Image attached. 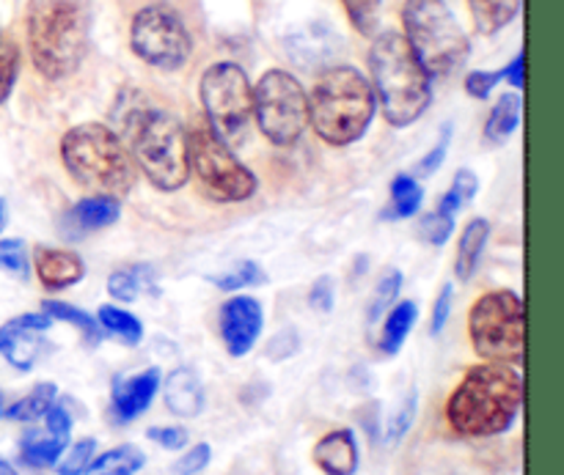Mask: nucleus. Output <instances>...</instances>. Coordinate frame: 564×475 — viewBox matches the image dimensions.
<instances>
[{"mask_svg": "<svg viewBox=\"0 0 564 475\" xmlns=\"http://www.w3.org/2000/svg\"><path fill=\"white\" fill-rule=\"evenodd\" d=\"M452 306H455V286L446 284L444 289L438 291V297H435V302H433V317H430V333H433V335L444 333L446 322H449V317H452Z\"/></svg>", "mask_w": 564, "mask_h": 475, "instance_id": "43", "label": "nucleus"}, {"mask_svg": "<svg viewBox=\"0 0 564 475\" xmlns=\"http://www.w3.org/2000/svg\"><path fill=\"white\" fill-rule=\"evenodd\" d=\"M0 418H3V399H0Z\"/></svg>", "mask_w": 564, "mask_h": 475, "instance_id": "49", "label": "nucleus"}, {"mask_svg": "<svg viewBox=\"0 0 564 475\" xmlns=\"http://www.w3.org/2000/svg\"><path fill=\"white\" fill-rule=\"evenodd\" d=\"M523 0H468L471 5L474 25L482 36H494V33L505 31L521 11Z\"/></svg>", "mask_w": 564, "mask_h": 475, "instance_id": "25", "label": "nucleus"}, {"mask_svg": "<svg viewBox=\"0 0 564 475\" xmlns=\"http://www.w3.org/2000/svg\"><path fill=\"white\" fill-rule=\"evenodd\" d=\"M147 438L163 451H185L191 445V434L185 427H152Z\"/></svg>", "mask_w": 564, "mask_h": 475, "instance_id": "42", "label": "nucleus"}, {"mask_svg": "<svg viewBox=\"0 0 564 475\" xmlns=\"http://www.w3.org/2000/svg\"><path fill=\"white\" fill-rule=\"evenodd\" d=\"M523 410V374L512 363L485 361L471 366L446 399L452 432L466 440L507 434Z\"/></svg>", "mask_w": 564, "mask_h": 475, "instance_id": "1", "label": "nucleus"}, {"mask_svg": "<svg viewBox=\"0 0 564 475\" xmlns=\"http://www.w3.org/2000/svg\"><path fill=\"white\" fill-rule=\"evenodd\" d=\"M20 71V49L14 42H0V104L11 97Z\"/></svg>", "mask_w": 564, "mask_h": 475, "instance_id": "37", "label": "nucleus"}, {"mask_svg": "<svg viewBox=\"0 0 564 475\" xmlns=\"http://www.w3.org/2000/svg\"><path fill=\"white\" fill-rule=\"evenodd\" d=\"M400 289H402V273L400 269L389 267L383 275H380L378 286H375L372 300H369V313H367L369 322H378L380 317H386V311L394 306Z\"/></svg>", "mask_w": 564, "mask_h": 475, "instance_id": "33", "label": "nucleus"}, {"mask_svg": "<svg viewBox=\"0 0 564 475\" xmlns=\"http://www.w3.org/2000/svg\"><path fill=\"white\" fill-rule=\"evenodd\" d=\"M449 143H452V130H449V126H446V130L441 132V141L433 146V152H427L422 159H419L416 168H413L411 176H416V179H427V176H433L435 170L441 168V163H444V159H446V152H449Z\"/></svg>", "mask_w": 564, "mask_h": 475, "instance_id": "41", "label": "nucleus"}, {"mask_svg": "<svg viewBox=\"0 0 564 475\" xmlns=\"http://www.w3.org/2000/svg\"><path fill=\"white\" fill-rule=\"evenodd\" d=\"M3 225H6V207L3 201H0V231H3Z\"/></svg>", "mask_w": 564, "mask_h": 475, "instance_id": "48", "label": "nucleus"}, {"mask_svg": "<svg viewBox=\"0 0 564 475\" xmlns=\"http://www.w3.org/2000/svg\"><path fill=\"white\" fill-rule=\"evenodd\" d=\"M424 201V190L419 185L416 176L400 174L394 181H391V207L386 209L383 218L389 220H405L411 214L419 212Z\"/></svg>", "mask_w": 564, "mask_h": 475, "instance_id": "30", "label": "nucleus"}, {"mask_svg": "<svg viewBox=\"0 0 564 475\" xmlns=\"http://www.w3.org/2000/svg\"><path fill=\"white\" fill-rule=\"evenodd\" d=\"M405 42L430 77L452 75L466 64L471 44L444 0H405L402 5Z\"/></svg>", "mask_w": 564, "mask_h": 475, "instance_id": "7", "label": "nucleus"}, {"mask_svg": "<svg viewBox=\"0 0 564 475\" xmlns=\"http://www.w3.org/2000/svg\"><path fill=\"white\" fill-rule=\"evenodd\" d=\"M55 401H58V385L39 383V385H33V388L28 390L22 399H17L14 405L3 412V416L9 418V421H17V423H36L47 416V410L55 405Z\"/></svg>", "mask_w": 564, "mask_h": 475, "instance_id": "26", "label": "nucleus"}, {"mask_svg": "<svg viewBox=\"0 0 564 475\" xmlns=\"http://www.w3.org/2000/svg\"><path fill=\"white\" fill-rule=\"evenodd\" d=\"M94 456H97V440L80 438L77 443L66 445L61 460L55 462V471H58V475H86Z\"/></svg>", "mask_w": 564, "mask_h": 475, "instance_id": "34", "label": "nucleus"}, {"mask_svg": "<svg viewBox=\"0 0 564 475\" xmlns=\"http://www.w3.org/2000/svg\"><path fill=\"white\" fill-rule=\"evenodd\" d=\"M477 192H479L477 176H474L468 168H460L455 174V179H452V187L446 190V196L441 198V203L435 212L446 214V218H457V212H460L466 203H471L474 198H477Z\"/></svg>", "mask_w": 564, "mask_h": 475, "instance_id": "31", "label": "nucleus"}, {"mask_svg": "<svg viewBox=\"0 0 564 475\" xmlns=\"http://www.w3.org/2000/svg\"><path fill=\"white\" fill-rule=\"evenodd\" d=\"M147 467V454L138 445L124 443L94 456L86 475H138Z\"/></svg>", "mask_w": 564, "mask_h": 475, "instance_id": "24", "label": "nucleus"}, {"mask_svg": "<svg viewBox=\"0 0 564 475\" xmlns=\"http://www.w3.org/2000/svg\"><path fill=\"white\" fill-rule=\"evenodd\" d=\"M61 159L72 179L94 196L121 198L135 187V163L110 126L86 121L61 137Z\"/></svg>", "mask_w": 564, "mask_h": 475, "instance_id": "4", "label": "nucleus"}, {"mask_svg": "<svg viewBox=\"0 0 564 475\" xmlns=\"http://www.w3.org/2000/svg\"><path fill=\"white\" fill-rule=\"evenodd\" d=\"M259 284H264V269L259 267L257 262H240L235 269H229V273L215 278V286L224 291H240Z\"/></svg>", "mask_w": 564, "mask_h": 475, "instance_id": "35", "label": "nucleus"}, {"mask_svg": "<svg viewBox=\"0 0 564 475\" xmlns=\"http://www.w3.org/2000/svg\"><path fill=\"white\" fill-rule=\"evenodd\" d=\"M416 319H419V306L413 300L397 302L391 311H386L383 330H380V341H378L380 352L394 357L397 352L405 346L408 335L413 333V328H416Z\"/></svg>", "mask_w": 564, "mask_h": 475, "instance_id": "22", "label": "nucleus"}, {"mask_svg": "<svg viewBox=\"0 0 564 475\" xmlns=\"http://www.w3.org/2000/svg\"><path fill=\"white\" fill-rule=\"evenodd\" d=\"M253 115L273 146H292L308 126V97L284 69H270L253 88Z\"/></svg>", "mask_w": 564, "mask_h": 475, "instance_id": "10", "label": "nucleus"}, {"mask_svg": "<svg viewBox=\"0 0 564 475\" xmlns=\"http://www.w3.org/2000/svg\"><path fill=\"white\" fill-rule=\"evenodd\" d=\"M341 3H345L347 16L358 33H364V36L375 33L380 20V0H341Z\"/></svg>", "mask_w": 564, "mask_h": 475, "instance_id": "36", "label": "nucleus"}, {"mask_svg": "<svg viewBox=\"0 0 564 475\" xmlns=\"http://www.w3.org/2000/svg\"><path fill=\"white\" fill-rule=\"evenodd\" d=\"M378 110L372 86L356 66L325 71L308 97V124L330 146H350L367 135Z\"/></svg>", "mask_w": 564, "mask_h": 475, "instance_id": "3", "label": "nucleus"}, {"mask_svg": "<svg viewBox=\"0 0 564 475\" xmlns=\"http://www.w3.org/2000/svg\"><path fill=\"white\" fill-rule=\"evenodd\" d=\"M130 44L138 58L163 71L182 69L193 49L185 22L169 5H147L138 11L130 27Z\"/></svg>", "mask_w": 564, "mask_h": 475, "instance_id": "12", "label": "nucleus"}, {"mask_svg": "<svg viewBox=\"0 0 564 475\" xmlns=\"http://www.w3.org/2000/svg\"><path fill=\"white\" fill-rule=\"evenodd\" d=\"M121 214V201L113 196H88L77 201L75 207L66 212L64 229L69 240H80V234L88 231H102L113 225Z\"/></svg>", "mask_w": 564, "mask_h": 475, "instance_id": "18", "label": "nucleus"}, {"mask_svg": "<svg viewBox=\"0 0 564 475\" xmlns=\"http://www.w3.org/2000/svg\"><path fill=\"white\" fill-rule=\"evenodd\" d=\"M518 124H521V97L518 93H501L496 108L490 110L488 124H485V141L501 146L516 135Z\"/></svg>", "mask_w": 564, "mask_h": 475, "instance_id": "27", "label": "nucleus"}, {"mask_svg": "<svg viewBox=\"0 0 564 475\" xmlns=\"http://www.w3.org/2000/svg\"><path fill=\"white\" fill-rule=\"evenodd\" d=\"M160 385H163L165 407H169L176 418L202 416L204 405H207V396H204V385L193 368H174V372L165 377V383Z\"/></svg>", "mask_w": 564, "mask_h": 475, "instance_id": "19", "label": "nucleus"}, {"mask_svg": "<svg viewBox=\"0 0 564 475\" xmlns=\"http://www.w3.org/2000/svg\"><path fill=\"white\" fill-rule=\"evenodd\" d=\"M33 267H36V278L50 291L69 289V286L80 284L86 278V264H83V258L77 253L64 251V247H36Z\"/></svg>", "mask_w": 564, "mask_h": 475, "instance_id": "17", "label": "nucleus"}, {"mask_svg": "<svg viewBox=\"0 0 564 475\" xmlns=\"http://www.w3.org/2000/svg\"><path fill=\"white\" fill-rule=\"evenodd\" d=\"M132 157L158 190L174 192L191 179L187 130L176 115L154 108H138L127 115Z\"/></svg>", "mask_w": 564, "mask_h": 475, "instance_id": "6", "label": "nucleus"}, {"mask_svg": "<svg viewBox=\"0 0 564 475\" xmlns=\"http://www.w3.org/2000/svg\"><path fill=\"white\" fill-rule=\"evenodd\" d=\"M202 93L204 113L207 124L224 137L229 146L242 141L246 126L253 115V88L248 82V75L231 60L209 66L202 75Z\"/></svg>", "mask_w": 564, "mask_h": 475, "instance_id": "11", "label": "nucleus"}, {"mask_svg": "<svg viewBox=\"0 0 564 475\" xmlns=\"http://www.w3.org/2000/svg\"><path fill=\"white\" fill-rule=\"evenodd\" d=\"M490 240V223L485 218L468 220V225L463 229L460 242H457V258H455V275L460 280H471V275L477 273L479 262H482V253L488 247Z\"/></svg>", "mask_w": 564, "mask_h": 475, "instance_id": "20", "label": "nucleus"}, {"mask_svg": "<svg viewBox=\"0 0 564 475\" xmlns=\"http://www.w3.org/2000/svg\"><path fill=\"white\" fill-rule=\"evenodd\" d=\"M416 410H419V394L416 388H411L405 396H402L397 410L389 416V421H386V429H383L386 445H400L402 440H405V434L413 429V421H416Z\"/></svg>", "mask_w": 564, "mask_h": 475, "instance_id": "32", "label": "nucleus"}, {"mask_svg": "<svg viewBox=\"0 0 564 475\" xmlns=\"http://www.w3.org/2000/svg\"><path fill=\"white\" fill-rule=\"evenodd\" d=\"M187 165L207 196L220 203L248 201L259 187L257 176L237 159L229 143L207 121L187 132Z\"/></svg>", "mask_w": 564, "mask_h": 475, "instance_id": "9", "label": "nucleus"}, {"mask_svg": "<svg viewBox=\"0 0 564 475\" xmlns=\"http://www.w3.org/2000/svg\"><path fill=\"white\" fill-rule=\"evenodd\" d=\"M264 328V311L253 297L235 295L220 306L218 330L231 357H246L257 346Z\"/></svg>", "mask_w": 564, "mask_h": 475, "instance_id": "14", "label": "nucleus"}, {"mask_svg": "<svg viewBox=\"0 0 564 475\" xmlns=\"http://www.w3.org/2000/svg\"><path fill=\"white\" fill-rule=\"evenodd\" d=\"M154 269L149 264H124L113 269L108 278V295L119 302H135L138 297L152 291Z\"/></svg>", "mask_w": 564, "mask_h": 475, "instance_id": "23", "label": "nucleus"}, {"mask_svg": "<svg viewBox=\"0 0 564 475\" xmlns=\"http://www.w3.org/2000/svg\"><path fill=\"white\" fill-rule=\"evenodd\" d=\"M0 475H20L14 471V465H11V462H6L3 456H0Z\"/></svg>", "mask_w": 564, "mask_h": 475, "instance_id": "47", "label": "nucleus"}, {"mask_svg": "<svg viewBox=\"0 0 564 475\" xmlns=\"http://www.w3.org/2000/svg\"><path fill=\"white\" fill-rule=\"evenodd\" d=\"M69 443L72 438H61V434H53L50 429H42V432H25L20 440V460L25 462L28 467H33V471L55 467V462L61 460V454H64Z\"/></svg>", "mask_w": 564, "mask_h": 475, "instance_id": "21", "label": "nucleus"}, {"mask_svg": "<svg viewBox=\"0 0 564 475\" xmlns=\"http://www.w3.org/2000/svg\"><path fill=\"white\" fill-rule=\"evenodd\" d=\"M209 462H213V449H209V443H196V445H191V449H185V454L176 460L174 473L176 475H198V473L207 471Z\"/></svg>", "mask_w": 564, "mask_h": 475, "instance_id": "39", "label": "nucleus"}, {"mask_svg": "<svg viewBox=\"0 0 564 475\" xmlns=\"http://www.w3.org/2000/svg\"><path fill=\"white\" fill-rule=\"evenodd\" d=\"M28 44L33 64L47 80L69 77L88 47L86 0H31Z\"/></svg>", "mask_w": 564, "mask_h": 475, "instance_id": "5", "label": "nucleus"}, {"mask_svg": "<svg viewBox=\"0 0 564 475\" xmlns=\"http://www.w3.org/2000/svg\"><path fill=\"white\" fill-rule=\"evenodd\" d=\"M523 69H527V60H523V53H521L510 60V66L501 71V77H505L512 88H523Z\"/></svg>", "mask_w": 564, "mask_h": 475, "instance_id": "46", "label": "nucleus"}, {"mask_svg": "<svg viewBox=\"0 0 564 475\" xmlns=\"http://www.w3.org/2000/svg\"><path fill=\"white\" fill-rule=\"evenodd\" d=\"M97 322L105 333L113 335L124 346H138L143 341V324L135 313L124 311L116 306H102L97 313Z\"/></svg>", "mask_w": 564, "mask_h": 475, "instance_id": "28", "label": "nucleus"}, {"mask_svg": "<svg viewBox=\"0 0 564 475\" xmlns=\"http://www.w3.org/2000/svg\"><path fill=\"white\" fill-rule=\"evenodd\" d=\"M308 302H312L314 311L328 313L334 308V280L319 278L317 284L312 286V295H308Z\"/></svg>", "mask_w": 564, "mask_h": 475, "instance_id": "45", "label": "nucleus"}, {"mask_svg": "<svg viewBox=\"0 0 564 475\" xmlns=\"http://www.w3.org/2000/svg\"><path fill=\"white\" fill-rule=\"evenodd\" d=\"M53 319L47 313H20L0 328V357L17 372H33L47 350V330Z\"/></svg>", "mask_w": 564, "mask_h": 475, "instance_id": "13", "label": "nucleus"}, {"mask_svg": "<svg viewBox=\"0 0 564 475\" xmlns=\"http://www.w3.org/2000/svg\"><path fill=\"white\" fill-rule=\"evenodd\" d=\"M372 91L391 126H411L433 102V80L397 31L380 33L369 49Z\"/></svg>", "mask_w": 564, "mask_h": 475, "instance_id": "2", "label": "nucleus"}, {"mask_svg": "<svg viewBox=\"0 0 564 475\" xmlns=\"http://www.w3.org/2000/svg\"><path fill=\"white\" fill-rule=\"evenodd\" d=\"M42 311L47 313L53 322H64V324H72L75 330H80V335L86 339L88 346H97L99 341H102V328H99L97 319H94L91 313L80 311V308L69 306V302L44 300Z\"/></svg>", "mask_w": 564, "mask_h": 475, "instance_id": "29", "label": "nucleus"}, {"mask_svg": "<svg viewBox=\"0 0 564 475\" xmlns=\"http://www.w3.org/2000/svg\"><path fill=\"white\" fill-rule=\"evenodd\" d=\"M160 383H163L160 368H143L130 377H116L113 388H110V418L119 427L141 418L158 399Z\"/></svg>", "mask_w": 564, "mask_h": 475, "instance_id": "15", "label": "nucleus"}, {"mask_svg": "<svg viewBox=\"0 0 564 475\" xmlns=\"http://www.w3.org/2000/svg\"><path fill=\"white\" fill-rule=\"evenodd\" d=\"M314 465L325 475H356L361 465V451L352 429H334L317 440L312 451Z\"/></svg>", "mask_w": 564, "mask_h": 475, "instance_id": "16", "label": "nucleus"}, {"mask_svg": "<svg viewBox=\"0 0 564 475\" xmlns=\"http://www.w3.org/2000/svg\"><path fill=\"white\" fill-rule=\"evenodd\" d=\"M468 339L474 352L494 363H521L527 341L523 300L510 289L479 297L468 313Z\"/></svg>", "mask_w": 564, "mask_h": 475, "instance_id": "8", "label": "nucleus"}, {"mask_svg": "<svg viewBox=\"0 0 564 475\" xmlns=\"http://www.w3.org/2000/svg\"><path fill=\"white\" fill-rule=\"evenodd\" d=\"M0 269L17 278H28V251L22 240H0Z\"/></svg>", "mask_w": 564, "mask_h": 475, "instance_id": "38", "label": "nucleus"}, {"mask_svg": "<svg viewBox=\"0 0 564 475\" xmlns=\"http://www.w3.org/2000/svg\"><path fill=\"white\" fill-rule=\"evenodd\" d=\"M499 80H505L501 71H471V75L466 77V91L471 93L474 99H488L490 93H494V88L499 86Z\"/></svg>", "mask_w": 564, "mask_h": 475, "instance_id": "44", "label": "nucleus"}, {"mask_svg": "<svg viewBox=\"0 0 564 475\" xmlns=\"http://www.w3.org/2000/svg\"><path fill=\"white\" fill-rule=\"evenodd\" d=\"M422 236L424 242H430V245H446L449 242V236L455 234V218H446V214H438V212H430L427 218L422 220Z\"/></svg>", "mask_w": 564, "mask_h": 475, "instance_id": "40", "label": "nucleus"}]
</instances>
